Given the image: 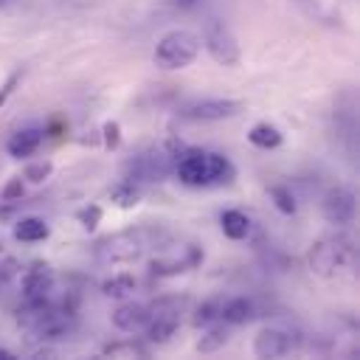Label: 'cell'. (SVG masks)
<instances>
[{
    "label": "cell",
    "mask_w": 360,
    "mask_h": 360,
    "mask_svg": "<svg viewBox=\"0 0 360 360\" xmlns=\"http://www.w3.org/2000/svg\"><path fill=\"white\" fill-rule=\"evenodd\" d=\"M158 242V231L138 225V228H127L118 233L104 236L96 245V259L101 264H127V262H138L152 245Z\"/></svg>",
    "instance_id": "6da1fadb"
},
{
    "label": "cell",
    "mask_w": 360,
    "mask_h": 360,
    "mask_svg": "<svg viewBox=\"0 0 360 360\" xmlns=\"http://www.w3.org/2000/svg\"><path fill=\"white\" fill-rule=\"evenodd\" d=\"M354 262V248L346 236H335V239H321L312 250H309V267L323 276L332 278L338 273H343L349 264Z\"/></svg>",
    "instance_id": "7a4b0ae2"
},
{
    "label": "cell",
    "mask_w": 360,
    "mask_h": 360,
    "mask_svg": "<svg viewBox=\"0 0 360 360\" xmlns=\"http://www.w3.org/2000/svg\"><path fill=\"white\" fill-rule=\"evenodd\" d=\"M200 53V39L191 31H172L166 34L155 48V65L166 70H180L191 65Z\"/></svg>",
    "instance_id": "3957f363"
},
{
    "label": "cell",
    "mask_w": 360,
    "mask_h": 360,
    "mask_svg": "<svg viewBox=\"0 0 360 360\" xmlns=\"http://www.w3.org/2000/svg\"><path fill=\"white\" fill-rule=\"evenodd\" d=\"M202 42H205V48H208V53H211L214 62H219V65H225V68L239 65V42H236L233 31L228 28V22H222V20H217V17L208 20V22H205Z\"/></svg>",
    "instance_id": "277c9868"
},
{
    "label": "cell",
    "mask_w": 360,
    "mask_h": 360,
    "mask_svg": "<svg viewBox=\"0 0 360 360\" xmlns=\"http://www.w3.org/2000/svg\"><path fill=\"white\" fill-rule=\"evenodd\" d=\"M180 301L177 298H160L149 307V321H146V338L152 343H166L177 326H180Z\"/></svg>",
    "instance_id": "5b68a950"
},
{
    "label": "cell",
    "mask_w": 360,
    "mask_h": 360,
    "mask_svg": "<svg viewBox=\"0 0 360 360\" xmlns=\"http://www.w3.org/2000/svg\"><path fill=\"white\" fill-rule=\"evenodd\" d=\"M242 107L245 104L236 98H197V101H188L180 110V115L191 121H222V118L242 112Z\"/></svg>",
    "instance_id": "8992f818"
},
{
    "label": "cell",
    "mask_w": 360,
    "mask_h": 360,
    "mask_svg": "<svg viewBox=\"0 0 360 360\" xmlns=\"http://www.w3.org/2000/svg\"><path fill=\"white\" fill-rule=\"evenodd\" d=\"M298 346V338L287 329H276V326H267L256 335L253 340V354L256 357H284L290 354L292 349Z\"/></svg>",
    "instance_id": "52a82bcc"
},
{
    "label": "cell",
    "mask_w": 360,
    "mask_h": 360,
    "mask_svg": "<svg viewBox=\"0 0 360 360\" xmlns=\"http://www.w3.org/2000/svg\"><path fill=\"white\" fill-rule=\"evenodd\" d=\"M354 208H357L354 205V194L346 186L329 188L326 197H323V205H321L326 222H332V225H349L354 219Z\"/></svg>",
    "instance_id": "ba28073f"
},
{
    "label": "cell",
    "mask_w": 360,
    "mask_h": 360,
    "mask_svg": "<svg viewBox=\"0 0 360 360\" xmlns=\"http://www.w3.org/2000/svg\"><path fill=\"white\" fill-rule=\"evenodd\" d=\"M174 172L186 186H205V152L188 149L174 160Z\"/></svg>",
    "instance_id": "9c48e42d"
},
{
    "label": "cell",
    "mask_w": 360,
    "mask_h": 360,
    "mask_svg": "<svg viewBox=\"0 0 360 360\" xmlns=\"http://www.w3.org/2000/svg\"><path fill=\"white\" fill-rule=\"evenodd\" d=\"M42 127H25V129H17L8 141H6V152L11 155V158H28V155H34L37 149H39V143H42Z\"/></svg>",
    "instance_id": "30bf717a"
},
{
    "label": "cell",
    "mask_w": 360,
    "mask_h": 360,
    "mask_svg": "<svg viewBox=\"0 0 360 360\" xmlns=\"http://www.w3.org/2000/svg\"><path fill=\"white\" fill-rule=\"evenodd\" d=\"M146 321H149V307L135 304V301L121 304V307L112 312V323H115V329H121V332H138V329L146 326Z\"/></svg>",
    "instance_id": "8fae6325"
},
{
    "label": "cell",
    "mask_w": 360,
    "mask_h": 360,
    "mask_svg": "<svg viewBox=\"0 0 360 360\" xmlns=\"http://www.w3.org/2000/svg\"><path fill=\"white\" fill-rule=\"evenodd\" d=\"M256 315H259V312H256V304H253L250 298H245V295H236V298L222 301V312H219V318H222L228 326L250 323Z\"/></svg>",
    "instance_id": "7c38bea8"
},
{
    "label": "cell",
    "mask_w": 360,
    "mask_h": 360,
    "mask_svg": "<svg viewBox=\"0 0 360 360\" xmlns=\"http://www.w3.org/2000/svg\"><path fill=\"white\" fill-rule=\"evenodd\" d=\"M51 287H53V273L48 264H34L22 276V295L25 298H42V295H48Z\"/></svg>",
    "instance_id": "4fadbf2b"
},
{
    "label": "cell",
    "mask_w": 360,
    "mask_h": 360,
    "mask_svg": "<svg viewBox=\"0 0 360 360\" xmlns=\"http://www.w3.org/2000/svg\"><path fill=\"white\" fill-rule=\"evenodd\" d=\"M51 312H56L53 309V304L42 295V298H25V304L20 307V312H17V323L22 326V329H34L37 323H42Z\"/></svg>",
    "instance_id": "5bb4252c"
},
{
    "label": "cell",
    "mask_w": 360,
    "mask_h": 360,
    "mask_svg": "<svg viewBox=\"0 0 360 360\" xmlns=\"http://www.w3.org/2000/svg\"><path fill=\"white\" fill-rule=\"evenodd\" d=\"M233 177V166L225 155L219 152H205V186H217V183H228Z\"/></svg>",
    "instance_id": "9a60e30c"
},
{
    "label": "cell",
    "mask_w": 360,
    "mask_h": 360,
    "mask_svg": "<svg viewBox=\"0 0 360 360\" xmlns=\"http://www.w3.org/2000/svg\"><path fill=\"white\" fill-rule=\"evenodd\" d=\"M48 233H51V228H48V222H45L42 217H22V219L14 225V239H17V242H25V245L42 242Z\"/></svg>",
    "instance_id": "2e32d148"
},
{
    "label": "cell",
    "mask_w": 360,
    "mask_h": 360,
    "mask_svg": "<svg viewBox=\"0 0 360 360\" xmlns=\"http://www.w3.org/2000/svg\"><path fill=\"white\" fill-rule=\"evenodd\" d=\"M219 225H222V233H225L228 239H245V236L250 233V219H248V214H242V211H236V208L222 211Z\"/></svg>",
    "instance_id": "e0dca14e"
},
{
    "label": "cell",
    "mask_w": 360,
    "mask_h": 360,
    "mask_svg": "<svg viewBox=\"0 0 360 360\" xmlns=\"http://www.w3.org/2000/svg\"><path fill=\"white\" fill-rule=\"evenodd\" d=\"M248 141H250L253 146H259V149H278V146H281V132H278L273 124L262 121V124H253V127H250Z\"/></svg>",
    "instance_id": "ac0fdd59"
},
{
    "label": "cell",
    "mask_w": 360,
    "mask_h": 360,
    "mask_svg": "<svg viewBox=\"0 0 360 360\" xmlns=\"http://www.w3.org/2000/svg\"><path fill=\"white\" fill-rule=\"evenodd\" d=\"M228 340H231V329H228V326H222V323H214V326H208V332H205V335H200L197 349H200L202 354H214V352H219Z\"/></svg>",
    "instance_id": "d6986e66"
},
{
    "label": "cell",
    "mask_w": 360,
    "mask_h": 360,
    "mask_svg": "<svg viewBox=\"0 0 360 360\" xmlns=\"http://www.w3.org/2000/svg\"><path fill=\"white\" fill-rule=\"evenodd\" d=\"M135 290V278L129 273H118V276H110L104 284H101V292L110 295V298H129Z\"/></svg>",
    "instance_id": "ffe728a7"
},
{
    "label": "cell",
    "mask_w": 360,
    "mask_h": 360,
    "mask_svg": "<svg viewBox=\"0 0 360 360\" xmlns=\"http://www.w3.org/2000/svg\"><path fill=\"white\" fill-rule=\"evenodd\" d=\"M104 357H149V352L138 340H118L104 346Z\"/></svg>",
    "instance_id": "44dd1931"
},
{
    "label": "cell",
    "mask_w": 360,
    "mask_h": 360,
    "mask_svg": "<svg viewBox=\"0 0 360 360\" xmlns=\"http://www.w3.org/2000/svg\"><path fill=\"white\" fill-rule=\"evenodd\" d=\"M110 200H112L118 208H132V205H138V200H141V191L132 186V180H124V183L112 186V191H110Z\"/></svg>",
    "instance_id": "7402d4cb"
},
{
    "label": "cell",
    "mask_w": 360,
    "mask_h": 360,
    "mask_svg": "<svg viewBox=\"0 0 360 360\" xmlns=\"http://www.w3.org/2000/svg\"><path fill=\"white\" fill-rule=\"evenodd\" d=\"M270 200L273 205L281 211V214H295L298 211V202H295V194L290 191V186H270Z\"/></svg>",
    "instance_id": "603a6c76"
},
{
    "label": "cell",
    "mask_w": 360,
    "mask_h": 360,
    "mask_svg": "<svg viewBox=\"0 0 360 360\" xmlns=\"http://www.w3.org/2000/svg\"><path fill=\"white\" fill-rule=\"evenodd\" d=\"M51 172H53V163H51V160H34V163L25 166L22 177H25L28 183H42V180L51 177Z\"/></svg>",
    "instance_id": "cb8c5ba5"
},
{
    "label": "cell",
    "mask_w": 360,
    "mask_h": 360,
    "mask_svg": "<svg viewBox=\"0 0 360 360\" xmlns=\"http://www.w3.org/2000/svg\"><path fill=\"white\" fill-rule=\"evenodd\" d=\"M219 312H222V298H211V301L200 304V309L194 315V323H211V321L219 318Z\"/></svg>",
    "instance_id": "d4e9b609"
},
{
    "label": "cell",
    "mask_w": 360,
    "mask_h": 360,
    "mask_svg": "<svg viewBox=\"0 0 360 360\" xmlns=\"http://www.w3.org/2000/svg\"><path fill=\"white\" fill-rule=\"evenodd\" d=\"M101 217H104V211H101V205H96V202L79 211V222H82L84 231H96V225L101 222Z\"/></svg>",
    "instance_id": "484cf974"
},
{
    "label": "cell",
    "mask_w": 360,
    "mask_h": 360,
    "mask_svg": "<svg viewBox=\"0 0 360 360\" xmlns=\"http://www.w3.org/2000/svg\"><path fill=\"white\" fill-rule=\"evenodd\" d=\"M101 138H104L107 149H118L121 146V127H118V121H107L101 127Z\"/></svg>",
    "instance_id": "4316f807"
},
{
    "label": "cell",
    "mask_w": 360,
    "mask_h": 360,
    "mask_svg": "<svg viewBox=\"0 0 360 360\" xmlns=\"http://www.w3.org/2000/svg\"><path fill=\"white\" fill-rule=\"evenodd\" d=\"M22 194H25V183H22L20 177H11V180L3 186V191H0V197H3L6 202H17V200H22Z\"/></svg>",
    "instance_id": "83f0119b"
},
{
    "label": "cell",
    "mask_w": 360,
    "mask_h": 360,
    "mask_svg": "<svg viewBox=\"0 0 360 360\" xmlns=\"http://www.w3.org/2000/svg\"><path fill=\"white\" fill-rule=\"evenodd\" d=\"M20 79H22V73H20V70H14V73H8V79H6L3 84H0V107H3V104H6L8 98H11V93L17 90Z\"/></svg>",
    "instance_id": "f1b7e54d"
},
{
    "label": "cell",
    "mask_w": 360,
    "mask_h": 360,
    "mask_svg": "<svg viewBox=\"0 0 360 360\" xmlns=\"http://www.w3.org/2000/svg\"><path fill=\"white\" fill-rule=\"evenodd\" d=\"M14 273H17V259H3V264H0V284H6L8 278H14Z\"/></svg>",
    "instance_id": "f546056e"
},
{
    "label": "cell",
    "mask_w": 360,
    "mask_h": 360,
    "mask_svg": "<svg viewBox=\"0 0 360 360\" xmlns=\"http://www.w3.org/2000/svg\"><path fill=\"white\" fill-rule=\"evenodd\" d=\"M169 3H174V6H180V8H188V6H194L197 0H169Z\"/></svg>",
    "instance_id": "4dcf8cb0"
},
{
    "label": "cell",
    "mask_w": 360,
    "mask_h": 360,
    "mask_svg": "<svg viewBox=\"0 0 360 360\" xmlns=\"http://www.w3.org/2000/svg\"><path fill=\"white\" fill-rule=\"evenodd\" d=\"M11 357H14V354H11L8 349H0V360H11Z\"/></svg>",
    "instance_id": "1f68e13d"
},
{
    "label": "cell",
    "mask_w": 360,
    "mask_h": 360,
    "mask_svg": "<svg viewBox=\"0 0 360 360\" xmlns=\"http://www.w3.org/2000/svg\"><path fill=\"white\" fill-rule=\"evenodd\" d=\"M6 3H8V0H0V8H3V6H6Z\"/></svg>",
    "instance_id": "d6a6232c"
}]
</instances>
